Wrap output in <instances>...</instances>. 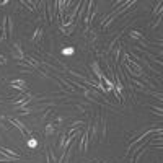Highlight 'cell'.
Wrapping results in <instances>:
<instances>
[{
    "label": "cell",
    "instance_id": "obj_16",
    "mask_svg": "<svg viewBox=\"0 0 163 163\" xmlns=\"http://www.w3.org/2000/svg\"><path fill=\"white\" fill-rule=\"evenodd\" d=\"M8 34H13V20H10V17H8Z\"/></svg>",
    "mask_w": 163,
    "mask_h": 163
},
{
    "label": "cell",
    "instance_id": "obj_17",
    "mask_svg": "<svg viewBox=\"0 0 163 163\" xmlns=\"http://www.w3.org/2000/svg\"><path fill=\"white\" fill-rule=\"evenodd\" d=\"M134 83H136V85H137V87H139L140 90H144V85H142V83H140V82H137V80H134Z\"/></svg>",
    "mask_w": 163,
    "mask_h": 163
},
{
    "label": "cell",
    "instance_id": "obj_11",
    "mask_svg": "<svg viewBox=\"0 0 163 163\" xmlns=\"http://www.w3.org/2000/svg\"><path fill=\"white\" fill-rule=\"evenodd\" d=\"M0 150H2L3 153H7V155H10V157H13L15 160H18L20 158V155L17 153V152H13V150H10V148H5V147H0Z\"/></svg>",
    "mask_w": 163,
    "mask_h": 163
},
{
    "label": "cell",
    "instance_id": "obj_7",
    "mask_svg": "<svg viewBox=\"0 0 163 163\" xmlns=\"http://www.w3.org/2000/svg\"><path fill=\"white\" fill-rule=\"evenodd\" d=\"M98 126H100V116H96V121L93 124V132H91V144L96 140V134H98Z\"/></svg>",
    "mask_w": 163,
    "mask_h": 163
},
{
    "label": "cell",
    "instance_id": "obj_14",
    "mask_svg": "<svg viewBox=\"0 0 163 163\" xmlns=\"http://www.w3.org/2000/svg\"><path fill=\"white\" fill-rule=\"evenodd\" d=\"M74 52H75L74 47H64V49H62V54H64V55H72Z\"/></svg>",
    "mask_w": 163,
    "mask_h": 163
},
{
    "label": "cell",
    "instance_id": "obj_13",
    "mask_svg": "<svg viewBox=\"0 0 163 163\" xmlns=\"http://www.w3.org/2000/svg\"><path fill=\"white\" fill-rule=\"evenodd\" d=\"M26 145L30 147V148H36L38 147V140L36 139H28L26 140Z\"/></svg>",
    "mask_w": 163,
    "mask_h": 163
},
{
    "label": "cell",
    "instance_id": "obj_12",
    "mask_svg": "<svg viewBox=\"0 0 163 163\" xmlns=\"http://www.w3.org/2000/svg\"><path fill=\"white\" fill-rule=\"evenodd\" d=\"M131 38L137 39V41H144V33H140V31H136V30H132V31H131Z\"/></svg>",
    "mask_w": 163,
    "mask_h": 163
},
{
    "label": "cell",
    "instance_id": "obj_18",
    "mask_svg": "<svg viewBox=\"0 0 163 163\" xmlns=\"http://www.w3.org/2000/svg\"><path fill=\"white\" fill-rule=\"evenodd\" d=\"M7 60H5V57H3V55H0V64H5Z\"/></svg>",
    "mask_w": 163,
    "mask_h": 163
},
{
    "label": "cell",
    "instance_id": "obj_1",
    "mask_svg": "<svg viewBox=\"0 0 163 163\" xmlns=\"http://www.w3.org/2000/svg\"><path fill=\"white\" fill-rule=\"evenodd\" d=\"M124 60H126V64L127 65H129L134 72L136 74H139V75H144V69H142V65H140V64H137L136 60H131V55H124Z\"/></svg>",
    "mask_w": 163,
    "mask_h": 163
},
{
    "label": "cell",
    "instance_id": "obj_10",
    "mask_svg": "<svg viewBox=\"0 0 163 163\" xmlns=\"http://www.w3.org/2000/svg\"><path fill=\"white\" fill-rule=\"evenodd\" d=\"M41 38H42V30H41V28H38V30L34 31L33 38H31V41H33V42H36V44H38V42L41 41Z\"/></svg>",
    "mask_w": 163,
    "mask_h": 163
},
{
    "label": "cell",
    "instance_id": "obj_8",
    "mask_svg": "<svg viewBox=\"0 0 163 163\" xmlns=\"http://www.w3.org/2000/svg\"><path fill=\"white\" fill-rule=\"evenodd\" d=\"M26 82L25 80H13L12 82V87H15V88H18V90H26Z\"/></svg>",
    "mask_w": 163,
    "mask_h": 163
},
{
    "label": "cell",
    "instance_id": "obj_6",
    "mask_svg": "<svg viewBox=\"0 0 163 163\" xmlns=\"http://www.w3.org/2000/svg\"><path fill=\"white\" fill-rule=\"evenodd\" d=\"M90 67H91V70H93V74L98 77V80H101L103 77H104V74L101 72V69H100V64H98L96 60H95V62H91V64H90Z\"/></svg>",
    "mask_w": 163,
    "mask_h": 163
},
{
    "label": "cell",
    "instance_id": "obj_4",
    "mask_svg": "<svg viewBox=\"0 0 163 163\" xmlns=\"http://www.w3.org/2000/svg\"><path fill=\"white\" fill-rule=\"evenodd\" d=\"M13 49H15V52L12 51V55H13V59H18L20 62L25 59V52H23V49H21V46H20V42H15L13 44Z\"/></svg>",
    "mask_w": 163,
    "mask_h": 163
},
{
    "label": "cell",
    "instance_id": "obj_3",
    "mask_svg": "<svg viewBox=\"0 0 163 163\" xmlns=\"http://www.w3.org/2000/svg\"><path fill=\"white\" fill-rule=\"evenodd\" d=\"M87 147H88V131H85V132H82V136H80V144H79L80 153L87 152Z\"/></svg>",
    "mask_w": 163,
    "mask_h": 163
},
{
    "label": "cell",
    "instance_id": "obj_9",
    "mask_svg": "<svg viewBox=\"0 0 163 163\" xmlns=\"http://www.w3.org/2000/svg\"><path fill=\"white\" fill-rule=\"evenodd\" d=\"M108 121H106V117L103 116L101 119V136H103V140H106V134H108V124H106Z\"/></svg>",
    "mask_w": 163,
    "mask_h": 163
},
{
    "label": "cell",
    "instance_id": "obj_15",
    "mask_svg": "<svg viewBox=\"0 0 163 163\" xmlns=\"http://www.w3.org/2000/svg\"><path fill=\"white\" fill-rule=\"evenodd\" d=\"M52 132H54V126H52V122H51V124L46 126V136H51Z\"/></svg>",
    "mask_w": 163,
    "mask_h": 163
},
{
    "label": "cell",
    "instance_id": "obj_5",
    "mask_svg": "<svg viewBox=\"0 0 163 163\" xmlns=\"http://www.w3.org/2000/svg\"><path fill=\"white\" fill-rule=\"evenodd\" d=\"M8 38V17H3L2 20V34H0V41H5Z\"/></svg>",
    "mask_w": 163,
    "mask_h": 163
},
{
    "label": "cell",
    "instance_id": "obj_2",
    "mask_svg": "<svg viewBox=\"0 0 163 163\" xmlns=\"http://www.w3.org/2000/svg\"><path fill=\"white\" fill-rule=\"evenodd\" d=\"M5 121H8L10 124H13L17 127V129L21 132V136H23L25 139H26V126L21 122V121H18V119H13V117H5Z\"/></svg>",
    "mask_w": 163,
    "mask_h": 163
}]
</instances>
